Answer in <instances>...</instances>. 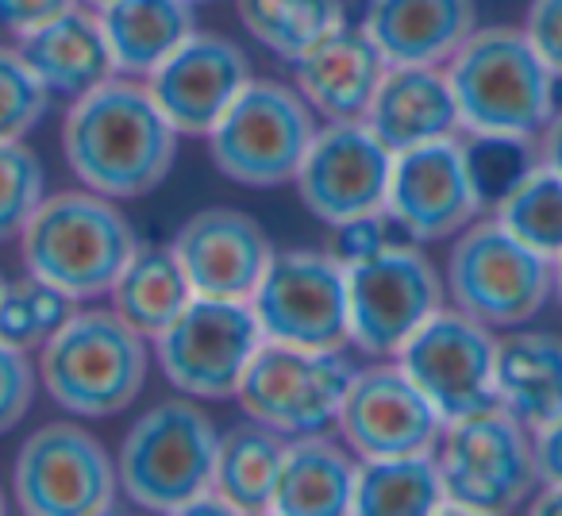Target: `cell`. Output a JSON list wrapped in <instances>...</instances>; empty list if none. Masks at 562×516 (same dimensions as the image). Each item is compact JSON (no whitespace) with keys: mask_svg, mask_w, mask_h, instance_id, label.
<instances>
[{"mask_svg":"<svg viewBox=\"0 0 562 516\" xmlns=\"http://www.w3.org/2000/svg\"><path fill=\"white\" fill-rule=\"evenodd\" d=\"M63 150L86 189L132 201L166 181L178 155V127L166 120L147 86L112 78L70 104Z\"/></svg>","mask_w":562,"mask_h":516,"instance_id":"cell-1","label":"cell"},{"mask_svg":"<svg viewBox=\"0 0 562 516\" xmlns=\"http://www.w3.org/2000/svg\"><path fill=\"white\" fill-rule=\"evenodd\" d=\"M27 274L43 278L74 301L112 293L139 239L124 212L93 189L43 197L35 216L20 232Z\"/></svg>","mask_w":562,"mask_h":516,"instance_id":"cell-2","label":"cell"},{"mask_svg":"<svg viewBox=\"0 0 562 516\" xmlns=\"http://www.w3.org/2000/svg\"><path fill=\"white\" fill-rule=\"evenodd\" d=\"M40 382L55 405L74 416H116L147 382V336L116 309H74L43 344Z\"/></svg>","mask_w":562,"mask_h":516,"instance_id":"cell-3","label":"cell"},{"mask_svg":"<svg viewBox=\"0 0 562 516\" xmlns=\"http://www.w3.org/2000/svg\"><path fill=\"white\" fill-rule=\"evenodd\" d=\"M462 132L536 135L554 116V74L524 27H474L447 58Z\"/></svg>","mask_w":562,"mask_h":516,"instance_id":"cell-4","label":"cell"},{"mask_svg":"<svg viewBox=\"0 0 562 516\" xmlns=\"http://www.w3.org/2000/svg\"><path fill=\"white\" fill-rule=\"evenodd\" d=\"M436 462L443 478L439 513H508L539 482L531 431L501 405L447 420Z\"/></svg>","mask_w":562,"mask_h":516,"instance_id":"cell-5","label":"cell"},{"mask_svg":"<svg viewBox=\"0 0 562 516\" xmlns=\"http://www.w3.org/2000/svg\"><path fill=\"white\" fill-rule=\"evenodd\" d=\"M220 431L193 401L147 408L120 444V490L143 508L181 513L196 493L212 490Z\"/></svg>","mask_w":562,"mask_h":516,"instance_id":"cell-6","label":"cell"},{"mask_svg":"<svg viewBox=\"0 0 562 516\" xmlns=\"http://www.w3.org/2000/svg\"><path fill=\"white\" fill-rule=\"evenodd\" d=\"M313 135V104L297 89L250 78L209 132L212 166L235 186L273 189L297 178Z\"/></svg>","mask_w":562,"mask_h":516,"instance_id":"cell-7","label":"cell"},{"mask_svg":"<svg viewBox=\"0 0 562 516\" xmlns=\"http://www.w3.org/2000/svg\"><path fill=\"white\" fill-rule=\"evenodd\" d=\"M447 282L454 309L485 328H520L551 298L554 262L516 239L497 216L474 220L451 247Z\"/></svg>","mask_w":562,"mask_h":516,"instance_id":"cell-8","label":"cell"},{"mask_svg":"<svg viewBox=\"0 0 562 516\" xmlns=\"http://www.w3.org/2000/svg\"><path fill=\"white\" fill-rule=\"evenodd\" d=\"M250 313L270 344L344 351V344H351L347 267L331 250L273 255L258 290L250 293Z\"/></svg>","mask_w":562,"mask_h":516,"instance_id":"cell-9","label":"cell"},{"mask_svg":"<svg viewBox=\"0 0 562 516\" xmlns=\"http://www.w3.org/2000/svg\"><path fill=\"white\" fill-rule=\"evenodd\" d=\"M250 301L193 298L155 336L158 367L186 397H235L250 359L262 347Z\"/></svg>","mask_w":562,"mask_h":516,"instance_id":"cell-10","label":"cell"},{"mask_svg":"<svg viewBox=\"0 0 562 516\" xmlns=\"http://www.w3.org/2000/svg\"><path fill=\"white\" fill-rule=\"evenodd\" d=\"M347 309L351 344L390 359L443 309V282L424 250L397 243L347 267Z\"/></svg>","mask_w":562,"mask_h":516,"instance_id":"cell-11","label":"cell"},{"mask_svg":"<svg viewBox=\"0 0 562 516\" xmlns=\"http://www.w3.org/2000/svg\"><path fill=\"white\" fill-rule=\"evenodd\" d=\"M351 382L355 367L344 351H308L266 339L235 397L250 420L270 424L281 436H313L339 420Z\"/></svg>","mask_w":562,"mask_h":516,"instance_id":"cell-12","label":"cell"},{"mask_svg":"<svg viewBox=\"0 0 562 516\" xmlns=\"http://www.w3.org/2000/svg\"><path fill=\"white\" fill-rule=\"evenodd\" d=\"M12 490L32 516H101L116 505L120 470L93 431L43 424L20 447Z\"/></svg>","mask_w":562,"mask_h":516,"instance_id":"cell-13","label":"cell"},{"mask_svg":"<svg viewBox=\"0 0 562 516\" xmlns=\"http://www.w3.org/2000/svg\"><path fill=\"white\" fill-rule=\"evenodd\" d=\"M397 367L447 420L497 405V339L462 309H439L397 351Z\"/></svg>","mask_w":562,"mask_h":516,"instance_id":"cell-14","label":"cell"},{"mask_svg":"<svg viewBox=\"0 0 562 516\" xmlns=\"http://www.w3.org/2000/svg\"><path fill=\"white\" fill-rule=\"evenodd\" d=\"M393 150L370 132L367 120H328L316 127L297 170V193L324 224L385 209Z\"/></svg>","mask_w":562,"mask_h":516,"instance_id":"cell-15","label":"cell"},{"mask_svg":"<svg viewBox=\"0 0 562 516\" xmlns=\"http://www.w3.org/2000/svg\"><path fill=\"white\" fill-rule=\"evenodd\" d=\"M385 209L413 243L451 239L467 224H474L482 216V204L470 186L459 135L397 150Z\"/></svg>","mask_w":562,"mask_h":516,"instance_id":"cell-16","label":"cell"},{"mask_svg":"<svg viewBox=\"0 0 562 516\" xmlns=\"http://www.w3.org/2000/svg\"><path fill=\"white\" fill-rule=\"evenodd\" d=\"M336 424L359 459L436 451L443 436V416L401 367L355 370Z\"/></svg>","mask_w":562,"mask_h":516,"instance_id":"cell-17","label":"cell"},{"mask_svg":"<svg viewBox=\"0 0 562 516\" xmlns=\"http://www.w3.org/2000/svg\"><path fill=\"white\" fill-rule=\"evenodd\" d=\"M250 81V63L232 40L193 32L147 74V89L178 135H209Z\"/></svg>","mask_w":562,"mask_h":516,"instance_id":"cell-18","label":"cell"},{"mask_svg":"<svg viewBox=\"0 0 562 516\" xmlns=\"http://www.w3.org/2000/svg\"><path fill=\"white\" fill-rule=\"evenodd\" d=\"M173 250L196 298L220 301H250L273 262L266 232L239 209H204L189 216L173 239Z\"/></svg>","mask_w":562,"mask_h":516,"instance_id":"cell-19","label":"cell"},{"mask_svg":"<svg viewBox=\"0 0 562 516\" xmlns=\"http://www.w3.org/2000/svg\"><path fill=\"white\" fill-rule=\"evenodd\" d=\"M385 55L374 47L362 27L339 24L324 40L293 58V78L297 93L313 104V112L328 120H362L382 86Z\"/></svg>","mask_w":562,"mask_h":516,"instance_id":"cell-20","label":"cell"},{"mask_svg":"<svg viewBox=\"0 0 562 516\" xmlns=\"http://www.w3.org/2000/svg\"><path fill=\"white\" fill-rule=\"evenodd\" d=\"M362 32L390 66H439L474 32V0H367Z\"/></svg>","mask_w":562,"mask_h":516,"instance_id":"cell-21","label":"cell"},{"mask_svg":"<svg viewBox=\"0 0 562 516\" xmlns=\"http://www.w3.org/2000/svg\"><path fill=\"white\" fill-rule=\"evenodd\" d=\"M362 120L393 155L462 127L454 89L439 66H390Z\"/></svg>","mask_w":562,"mask_h":516,"instance_id":"cell-22","label":"cell"},{"mask_svg":"<svg viewBox=\"0 0 562 516\" xmlns=\"http://www.w3.org/2000/svg\"><path fill=\"white\" fill-rule=\"evenodd\" d=\"M16 51L35 70V78L47 86V93L66 97V101H78V97L93 93L97 86L116 78V63H112L101 16H93V12H63L50 24L27 32Z\"/></svg>","mask_w":562,"mask_h":516,"instance_id":"cell-23","label":"cell"},{"mask_svg":"<svg viewBox=\"0 0 562 516\" xmlns=\"http://www.w3.org/2000/svg\"><path fill=\"white\" fill-rule=\"evenodd\" d=\"M359 462L331 444L324 431L297 436L285 444L273 485V508L281 516H347L355 505Z\"/></svg>","mask_w":562,"mask_h":516,"instance_id":"cell-24","label":"cell"},{"mask_svg":"<svg viewBox=\"0 0 562 516\" xmlns=\"http://www.w3.org/2000/svg\"><path fill=\"white\" fill-rule=\"evenodd\" d=\"M97 16L120 78H147L196 32L189 0H109Z\"/></svg>","mask_w":562,"mask_h":516,"instance_id":"cell-25","label":"cell"},{"mask_svg":"<svg viewBox=\"0 0 562 516\" xmlns=\"http://www.w3.org/2000/svg\"><path fill=\"white\" fill-rule=\"evenodd\" d=\"M497 405L528 431L562 408V339L551 332H516L497 339Z\"/></svg>","mask_w":562,"mask_h":516,"instance_id":"cell-26","label":"cell"},{"mask_svg":"<svg viewBox=\"0 0 562 516\" xmlns=\"http://www.w3.org/2000/svg\"><path fill=\"white\" fill-rule=\"evenodd\" d=\"M285 436L270 424H235L220 436L216 474L212 490L227 501L239 516H258L273 508V485H278Z\"/></svg>","mask_w":562,"mask_h":516,"instance_id":"cell-27","label":"cell"},{"mask_svg":"<svg viewBox=\"0 0 562 516\" xmlns=\"http://www.w3.org/2000/svg\"><path fill=\"white\" fill-rule=\"evenodd\" d=\"M193 285L181 267L178 250L170 247H135V255L127 258L124 274L112 285V309L124 316L132 328H139L143 336L155 339L181 309L193 301Z\"/></svg>","mask_w":562,"mask_h":516,"instance_id":"cell-28","label":"cell"},{"mask_svg":"<svg viewBox=\"0 0 562 516\" xmlns=\"http://www.w3.org/2000/svg\"><path fill=\"white\" fill-rule=\"evenodd\" d=\"M443 505V478L436 451L362 459L355 474V516H436Z\"/></svg>","mask_w":562,"mask_h":516,"instance_id":"cell-29","label":"cell"},{"mask_svg":"<svg viewBox=\"0 0 562 516\" xmlns=\"http://www.w3.org/2000/svg\"><path fill=\"white\" fill-rule=\"evenodd\" d=\"M239 20L262 47L281 58H297L316 40L347 24L344 0H235Z\"/></svg>","mask_w":562,"mask_h":516,"instance_id":"cell-30","label":"cell"},{"mask_svg":"<svg viewBox=\"0 0 562 516\" xmlns=\"http://www.w3.org/2000/svg\"><path fill=\"white\" fill-rule=\"evenodd\" d=\"M462 143V162H467L470 186L482 204V212H493L531 170L539 166V147L531 135L513 132H467Z\"/></svg>","mask_w":562,"mask_h":516,"instance_id":"cell-31","label":"cell"},{"mask_svg":"<svg viewBox=\"0 0 562 516\" xmlns=\"http://www.w3.org/2000/svg\"><path fill=\"white\" fill-rule=\"evenodd\" d=\"M493 216L531 250L554 258L562 255V173L543 162L493 209Z\"/></svg>","mask_w":562,"mask_h":516,"instance_id":"cell-32","label":"cell"},{"mask_svg":"<svg viewBox=\"0 0 562 516\" xmlns=\"http://www.w3.org/2000/svg\"><path fill=\"white\" fill-rule=\"evenodd\" d=\"M74 305L78 301L35 274L20 278V282H4V290H0V344L20 347V351L43 347L74 316Z\"/></svg>","mask_w":562,"mask_h":516,"instance_id":"cell-33","label":"cell"},{"mask_svg":"<svg viewBox=\"0 0 562 516\" xmlns=\"http://www.w3.org/2000/svg\"><path fill=\"white\" fill-rule=\"evenodd\" d=\"M47 173L24 139H0V243L20 239L27 220L43 204Z\"/></svg>","mask_w":562,"mask_h":516,"instance_id":"cell-34","label":"cell"},{"mask_svg":"<svg viewBox=\"0 0 562 516\" xmlns=\"http://www.w3.org/2000/svg\"><path fill=\"white\" fill-rule=\"evenodd\" d=\"M50 93L16 47H0V139H24L47 116Z\"/></svg>","mask_w":562,"mask_h":516,"instance_id":"cell-35","label":"cell"},{"mask_svg":"<svg viewBox=\"0 0 562 516\" xmlns=\"http://www.w3.org/2000/svg\"><path fill=\"white\" fill-rule=\"evenodd\" d=\"M397 243H413L405 227L393 220L390 209L367 212V216H351L344 224H331V255L351 267V262H362V258L378 255L385 247H397Z\"/></svg>","mask_w":562,"mask_h":516,"instance_id":"cell-36","label":"cell"},{"mask_svg":"<svg viewBox=\"0 0 562 516\" xmlns=\"http://www.w3.org/2000/svg\"><path fill=\"white\" fill-rule=\"evenodd\" d=\"M35 374L40 370L32 367L27 351L0 344V436L12 431L27 416V408L35 401Z\"/></svg>","mask_w":562,"mask_h":516,"instance_id":"cell-37","label":"cell"},{"mask_svg":"<svg viewBox=\"0 0 562 516\" xmlns=\"http://www.w3.org/2000/svg\"><path fill=\"white\" fill-rule=\"evenodd\" d=\"M524 35L554 78H562V0H531Z\"/></svg>","mask_w":562,"mask_h":516,"instance_id":"cell-38","label":"cell"},{"mask_svg":"<svg viewBox=\"0 0 562 516\" xmlns=\"http://www.w3.org/2000/svg\"><path fill=\"white\" fill-rule=\"evenodd\" d=\"M70 9H78V0H0V32L24 40L27 32L50 24Z\"/></svg>","mask_w":562,"mask_h":516,"instance_id":"cell-39","label":"cell"},{"mask_svg":"<svg viewBox=\"0 0 562 516\" xmlns=\"http://www.w3.org/2000/svg\"><path fill=\"white\" fill-rule=\"evenodd\" d=\"M531 447H536L539 482H562V408L531 431Z\"/></svg>","mask_w":562,"mask_h":516,"instance_id":"cell-40","label":"cell"},{"mask_svg":"<svg viewBox=\"0 0 562 516\" xmlns=\"http://www.w3.org/2000/svg\"><path fill=\"white\" fill-rule=\"evenodd\" d=\"M539 162L547 170L562 173V112H554L543 124V139H539Z\"/></svg>","mask_w":562,"mask_h":516,"instance_id":"cell-41","label":"cell"},{"mask_svg":"<svg viewBox=\"0 0 562 516\" xmlns=\"http://www.w3.org/2000/svg\"><path fill=\"white\" fill-rule=\"evenodd\" d=\"M536 516H562V482H543V490L531 501Z\"/></svg>","mask_w":562,"mask_h":516,"instance_id":"cell-42","label":"cell"},{"mask_svg":"<svg viewBox=\"0 0 562 516\" xmlns=\"http://www.w3.org/2000/svg\"><path fill=\"white\" fill-rule=\"evenodd\" d=\"M554 293H559V301H562V255L554 258Z\"/></svg>","mask_w":562,"mask_h":516,"instance_id":"cell-43","label":"cell"},{"mask_svg":"<svg viewBox=\"0 0 562 516\" xmlns=\"http://www.w3.org/2000/svg\"><path fill=\"white\" fill-rule=\"evenodd\" d=\"M86 4H93V9H104V4H109V0H86Z\"/></svg>","mask_w":562,"mask_h":516,"instance_id":"cell-44","label":"cell"},{"mask_svg":"<svg viewBox=\"0 0 562 516\" xmlns=\"http://www.w3.org/2000/svg\"><path fill=\"white\" fill-rule=\"evenodd\" d=\"M4 508H9V501H4V490H0V513H4Z\"/></svg>","mask_w":562,"mask_h":516,"instance_id":"cell-45","label":"cell"},{"mask_svg":"<svg viewBox=\"0 0 562 516\" xmlns=\"http://www.w3.org/2000/svg\"><path fill=\"white\" fill-rule=\"evenodd\" d=\"M189 4H193V9H196V4H209V0H189Z\"/></svg>","mask_w":562,"mask_h":516,"instance_id":"cell-46","label":"cell"},{"mask_svg":"<svg viewBox=\"0 0 562 516\" xmlns=\"http://www.w3.org/2000/svg\"><path fill=\"white\" fill-rule=\"evenodd\" d=\"M0 290H4V278H0Z\"/></svg>","mask_w":562,"mask_h":516,"instance_id":"cell-47","label":"cell"}]
</instances>
